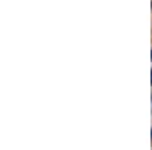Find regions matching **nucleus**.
Returning <instances> with one entry per match:
<instances>
[{
    "label": "nucleus",
    "instance_id": "obj_1",
    "mask_svg": "<svg viewBox=\"0 0 152 150\" xmlns=\"http://www.w3.org/2000/svg\"><path fill=\"white\" fill-rule=\"evenodd\" d=\"M151 74H152V71H151ZM151 78H152V76H151Z\"/></svg>",
    "mask_w": 152,
    "mask_h": 150
},
{
    "label": "nucleus",
    "instance_id": "obj_2",
    "mask_svg": "<svg viewBox=\"0 0 152 150\" xmlns=\"http://www.w3.org/2000/svg\"><path fill=\"white\" fill-rule=\"evenodd\" d=\"M151 58H152V53H151Z\"/></svg>",
    "mask_w": 152,
    "mask_h": 150
}]
</instances>
